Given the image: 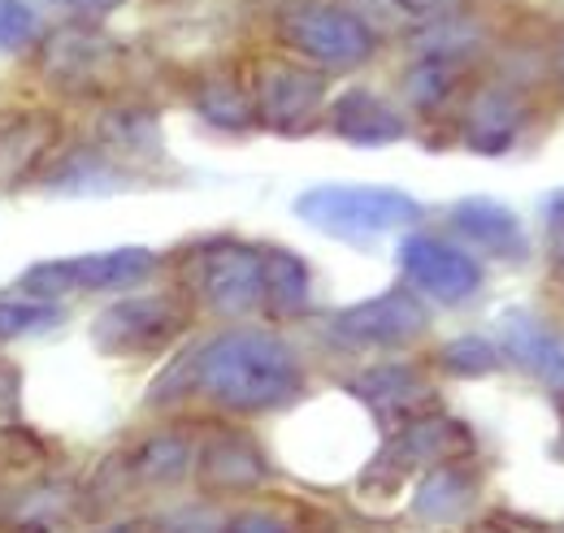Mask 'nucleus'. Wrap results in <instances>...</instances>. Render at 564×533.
<instances>
[{"mask_svg":"<svg viewBox=\"0 0 564 533\" xmlns=\"http://www.w3.org/2000/svg\"><path fill=\"white\" fill-rule=\"evenodd\" d=\"M62 118L53 109H0V192L40 174L57 148Z\"/></svg>","mask_w":564,"mask_h":533,"instance_id":"2eb2a0df","label":"nucleus"},{"mask_svg":"<svg viewBox=\"0 0 564 533\" xmlns=\"http://www.w3.org/2000/svg\"><path fill=\"white\" fill-rule=\"evenodd\" d=\"M478 468H469V456L460 460H443V465H430L413 494V516L425 525H447V521H460L474 499H478Z\"/></svg>","mask_w":564,"mask_h":533,"instance_id":"412c9836","label":"nucleus"},{"mask_svg":"<svg viewBox=\"0 0 564 533\" xmlns=\"http://www.w3.org/2000/svg\"><path fill=\"white\" fill-rule=\"evenodd\" d=\"M248 96H252V113L257 127L274 134H308L326 122V69L308 66L300 57H257L248 74Z\"/></svg>","mask_w":564,"mask_h":533,"instance_id":"423d86ee","label":"nucleus"},{"mask_svg":"<svg viewBox=\"0 0 564 533\" xmlns=\"http://www.w3.org/2000/svg\"><path fill=\"white\" fill-rule=\"evenodd\" d=\"M352 395L382 421V429H395V425L417 421L425 412H438V391L425 382L417 365H400V360L356 373Z\"/></svg>","mask_w":564,"mask_h":533,"instance_id":"4468645a","label":"nucleus"},{"mask_svg":"<svg viewBox=\"0 0 564 533\" xmlns=\"http://www.w3.org/2000/svg\"><path fill=\"white\" fill-rule=\"evenodd\" d=\"M96 533H152V525H143V521H118V525H105V530Z\"/></svg>","mask_w":564,"mask_h":533,"instance_id":"72a5a7b5","label":"nucleus"},{"mask_svg":"<svg viewBox=\"0 0 564 533\" xmlns=\"http://www.w3.org/2000/svg\"><path fill=\"white\" fill-rule=\"evenodd\" d=\"M561 456H564V434H561Z\"/></svg>","mask_w":564,"mask_h":533,"instance_id":"e433bc0d","label":"nucleus"},{"mask_svg":"<svg viewBox=\"0 0 564 533\" xmlns=\"http://www.w3.org/2000/svg\"><path fill=\"white\" fill-rule=\"evenodd\" d=\"M400 269L409 286L434 300V304H465L482 291V265L460 243L434 239V235H404L400 243Z\"/></svg>","mask_w":564,"mask_h":533,"instance_id":"9b49d317","label":"nucleus"},{"mask_svg":"<svg viewBox=\"0 0 564 533\" xmlns=\"http://www.w3.org/2000/svg\"><path fill=\"white\" fill-rule=\"evenodd\" d=\"M499 351L547 391L564 395V334L556 326H547L530 308H508L499 317Z\"/></svg>","mask_w":564,"mask_h":533,"instance_id":"dca6fc26","label":"nucleus"},{"mask_svg":"<svg viewBox=\"0 0 564 533\" xmlns=\"http://www.w3.org/2000/svg\"><path fill=\"white\" fill-rule=\"evenodd\" d=\"M430 330V308L413 286H391L360 304L339 308L326 322V338L344 351H378V347H409Z\"/></svg>","mask_w":564,"mask_h":533,"instance_id":"1a4fd4ad","label":"nucleus"},{"mask_svg":"<svg viewBox=\"0 0 564 533\" xmlns=\"http://www.w3.org/2000/svg\"><path fill=\"white\" fill-rule=\"evenodd\" d=\"M40 35V18L26 0H0V53H31Z\"/></svg>","mask_w":564,"mask_h":533,"instance_id":"cd10ccee","label":"nucleus"},{"mask_svg":"<svg viewBox=\"0 0 564 533\" xmlns=\"http://www.w3.org/2000/svg\"><path fill=\"white\" fill-rule=\"evenodd\" d=\"M178 291L213 317L243 322L265 304V243L235 235L192 239L174 252Z\"/></svg>","mask_w":564,"mask_h":533,"instance_id":"f03ea898","label":"nucleus"},{"mask_svg":"<svg viewBox=\"0 0 564 533\" xmlns=\"http://www.w3.org/2000/svg\"><path fill=\"white\" fill-rule=\"evenodd\" d=\"M48 192H70V196H100V192H118L127 187L122 178V161L109 156L96 139L78 143V148H62L57 156H48V165L40 170Z\"/></svg>","mask_w":564,"mask_h":533,"instance_id":"aec40b11","label":"nucleus"},{"mask_svg":"<svg viewBox=\"0 0 564 533\" xmlns=\"http://www.w3.org/2000/svg\"><path fill=\"white\" fill-rule=\"evenodd\" d=\"M196 477L213 494H243L270 481V460L252 434L235 425H213L196 447Z\"/></svg>","mask_w":564,"mask_h":533,"instance_id":"ddd939ff","label":"nucleus"},{"mask_svg":"<svg viewBox=\"0 0 564 533\" xmlns=\"http://www.w3.org/2000/svg\"><path fill=\"white\" fill-rule=\"evenodd\" d=\"M561 533H564V530H561Z\"/></svg>","mask_w":564,"mask_h":533,"instance_id":"4c0bfd02","label":"nucleus"},{"mask_svg":"<svg viewBox=\"0 0 564 533\" xmlns=\"http://www.w3.org/2000/svg\"><path fill=\"white\" fill-rule=\"evenodd\" d=\"M469 57H443V53H422V62L404 74V96L413 100L417 113H443L447 105L460 100L465 78H469Z\"/></svg>","mask_w":564,"mask_h":533,"instance_id":"b1692460","label":"nucleus"},{"mask_svg":"<svg viewBox=\"0 0 564 533\" xmlns=\"http://www.w3.org/2000/svg\"><path fill=\"white\" fill-rule=\"evenodd\" d=\"M22 412V373L0 356V425H13Z\"/></svg>","mask_w":564,"mask_h":533,"instance_id":"c756f323","label":"nucleus"},{"mask_svg":"<svg viewBox=\"0 0 564 533\" xmlns=\"http://www.w3.org/2000/svg\"><path fill=\"white\" fill-rule=\"evenodd\" d=\"M525 122H530V105L503 78L478 83L474 91L460 96V122L456 127H460V139L469 152H482V156L508 152L521 139Z\"/></svg>","mask_w":564,"mask_h":533,"instance_id":"f8f14e48","label":"nucleus"},{"mask_svg":"<svg viewBox=\"0 0 564 533\" xmlns=\"http://www.w3.org/2000/svg\"><path fill=\"white\" fill-rule=\"evenodd\" d=\"M192 109L217 127V131H252L257 127V113H252V96H248V83H243V74H235V69H200L196 78H192Z\"/></svg>","mask_w":564,"mask_h":533,"instance_id":"4be33fe9","label":"nucleus"},{"mask_svg":"<svg viewBox=\"0 0 564 533\" xmlns=\"http://www.w3.org/2000/svg\"><path fill=\"white\" fill-rule=\"evenodd\" d=\"M192 330V300L183 291L122 295L91 317V342L105 356H156Z\"/></svg>","mask_w":564,"mask_h":533,"instance_id":"0eeeda50","label":"nucleus"},{"mask_svg":"<svg viewBox=\"0 0 564 533\" xmlns=\"http://www.w3.org/2000/svg\"><path fill=\"white\" fill-rule=\"evenodd\" d=\"M474 452V434L447 416V412H425L417 421H404L395 429H387V443L378 452V460L365 468L360 481L369 477H387V481H404L413 468L443 465V460H460Z\"/></svg>","mask_w":564,"mask_h":533,"instance_id":"9d476101","label":"nucleus"},{"mask_svg":"<svg viewBox=\"0 0 564 533\" xmlns=\"http://www.w3.org/2000/svg\"><path fill=\"white\" fill-rule=\"evenodd\" d=\"M221 533H291V525L279 521L274 512H239L221 525Z\"/></svg>","mask_w":564,"mask_h":533,"instance_id":"7c9ffc66","label":"nucleus"},{"mask_svg":"<svg viewBox=\"0 0 564 533\" xmlns=\"http://www.w3.org/2000/svg\"><path fill=\"white\" fill-rule=\"evenodd\" d=\"M561 74H564V44H561Z\"/></svg>","mask_w":564,"mask_h":533,"instance_id":"c9c22d12","label":"nucleus"},{"mask_svg":"<svg viewBox=\"0 0 564 533\" xmlns=\"http://www.w3.org/2000/svg\"><path fill=\"white\" fill-rule=\"evenodd\" d=\"M469 533H517V530H508V525H503V521L495 516V521H482V525H474Z\"/></svg>","mask_w":564,"mask_h":533,"instance_id":"f704fd0d","label":"nucleus"},{"mask_svg":"<svg viewBox=\"0 0 564 533\" xmlns=\"http://www.w3.org/2000/svg\"><path fill=\"white\" fill-rule=\"evenodd\" d=\"M31 53L53 96L74 105H113L127 83V44L113 40L100 22L74 18L57 31H44Z\"/></svg>","mask_w":564,"mask_h":533,"instance_id":"7ed1b4c3","label":"nucleus"},{"mask_svg":"<svg viewBox=\"0 0 564 533\" xmlns=\"http://www.w3.org/2000/svg\"><path fill=\"white\" fill-rule=\"evenodd\" d=\"M422 200H413L400 187H373V183H322L295 196V217L313 230L344 239V243H373L382 235H400L422 221Z\"/></svg>","mask_w":564,"mask_h":533,"instance_id":"20e7f679","label":"nucleus"},{"mask_svg":"<svg viewBox=\"0 0 564 533\" xmlns=\"http://www.w3.org/2000/svg\"><path fill=\"white\" fill-rule=\"evenodd\" d=\"M192 465H196V443L183 429H156V434L140 438L135 447L113 456V468L135 490L140 486H174L192 472Z\"/></svg>","mask_w":564,"mask_h":533,"instance_id":"6ab92c4d","label":"nucleus"},{"mask_svg":"<svg viewBox=\"0 0 564 533\" xmlns=\"http://www.w3.org/2000/svg\"><path fill=\"white\" fill-rule=\"evenodd\" d=\"M499 365H503L499 342L482 334H460L438 347V369H447L452 378H482V373H495Z\"/></svg>","mask_w":564,"mask_h":533,"instance_id":"bb28decb","label":"nucleus"},{"mask_svg":"<svg viewBox=\"0 0 564 533\" xmlns=\"http://www.w3.org/2000/svg\"><path fill=\"white\" fill-rule=\"evenodd\" d=\"M96 143L109 152V156H152L161 152V127H156V113L140 109V105H105L100 122H96Z\"/></svg>","mask_w":564,"mask_h":533,"instance_id":"393cba45","label":"nucleus"},{"mask_svg":"<svg viewBox=\"0 0 564 533\" xmlns=\"http://www.w3.org/2000/svg\"><path fill=\"white\" fill-rule=\"evenodd\" d=\"M192 391L230 416H261L300 400L304 365L295 347L261 326H230L187 347Z\"/></svg>","mask_w":564,"mask_h":533,"instance_id":"f257e3e1","label":"nucleus"},{"mask_svg":"<svg viewBox=\"0 0 564 533\" xmlns=\"http://www.w3.org/2000/svg\"><path fill=\"white\" fill-rule=\"evenodd\" d=\"M62 322V304L57 300H35V295H0V342L40 334Z\"/></svg>","mask_w":564,"mask_h":533,"instance_id":"a878e982","label":"nucleus"},{"mask_svg":"<svg viewBox=\"0 0 564 533\" xmlns=\"http://www.w3.org/2000/svg\"><path fill=\"white\" fill-rule=\"evenodd\" d=\"M274 31L286 53L317 69H356L378 53V31L356 9L335 0H286Z\"/></svg>","mask_w":564,"mask_h":533,"instance_id":"39448f33","label":"nucleus"},{"mask_svg":"<svg viewBox=\"0 0 564 533\" xmlns=\"http://www.w3.org/2000/svg\"><path fill=\"white\" fill-rule=\"evenodd\" d=\"M326 127L356 148H387L409 134V118L369 87H344L326 105Z\"/></svg>","mask_w":564,"mask_h":533,"instance_id":"f3484780","label":"nucleus"},{"mask_svg":"<svg viewBox=\"0 0 564 533\" xmlns=\"http://www.w3.org/2000/svg\"><path fill=\"white\" fill-rule=\"evenodd\" d=\"M543 221H547V252H552V265L564 282V192H556L552 200L543 204Z\"/></svg>","mask_w":564,"mask_h":533,"instance_id":"c85d7f7f","label":"nucleus"},{"mask_svg":"<svg viewBox=\"0 0 564 533\" xmlns=\"http://www.w3.org/2000/svg\"><path fill=\"white\" fill-rule=\"evenodd\" d=\"M400 13L417 18V22H434V18H447L460 9V0H391Z\"/></svg>","mask_w":564,"mask_h":533,"instance_id":"2f4dec72","label":"nucleus"},{"mask_svg":"<svg viewBox=\"0 0 564 533\" xmlns=\"http://www.w3.org/2000/svg\"><path fill=\"white\" fill-rule=\"evenodd\" d=\"M161 265V257L140 243H122V248H105V252H87V257H62V261H35L18 278L22 295L35 300H62L74 291H127L148 282Z\"/></svg>","mask_w":564,"mask_h":533,"instance_id":"6e6552de","label":"nucleus"},{"mask_svg":"<svg viewBox=\"0 0 564 533\" xmlns=\"http://www.w3.org/2000/svg\"><path fill=\"white\" fill-rule=\"evenodd\" d=\"M447 221L460 239H469L474 248H482L495 261H525L530 257V235L521 226V217L508 204L491 196H465L447 208Z\"/></svg>","mask_w":564,"mask_h":533,"instance_id":"a211bd4d","label":"nucleus"},{"mask_svg":"<svg viewBox=\"0 0 564 533\" xmlns=\"http://www.w3.org/2000/svg\"><path fill=\"white\" fill-rule=\"evenodd\" d=\"M53 4H62L66 13L83 18V22H105V18H109V13H118L127 0H53Z\"/></svg>","mask_w":564,"mask_h":533,"instance_id":"473e14b6","label":"nucleus"},{"mask_svg":"<svg viewBox=\"0 0 564 533\" xmlns=\"http://www.w3.org/2000/svg\"><path fill=\"white\" fill-rule=\"evenodd\" d=\"M313 300V269L304 257H295L291 248L265 243V304L261 313L274 322H291L304 317Z\"/></svg>","mask_w":564,"mask_h":533,"instance_id":"5701e85b","label":"nucleus"}]
</instances>
